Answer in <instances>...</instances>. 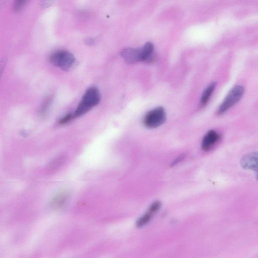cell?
Returning <instances> with one entry per match:
<instances>
[{
	"label": "cell",
	"instance_id": "6da1fadb",
	"mask_svg": "<svg viewBox=\"0 0 258 258\" xmlns=\"http://www.w3.org/2000/svg\"><path fill=\"white\" fill-rule=\"evenodd\" d=\"M101 96L99 90L96 87L89 88L83 95L75 112L74 119L79 118L88 113L100 102Z\"/></svg>",
	"mask_w": 258,
	"mask_h": 258
},
{
	"label": "cell",
	"instance_id": "7a4b0ae2",
	"mask_svg": "<svg viewBox=\"0 0 258 258\" xmlns=\"http://www.w3.org/2000/svg\"><path fill=\"white\" fill-rule=\"evenodd\" d=\"M49 60L54 66L64 71L70 70L76 63V59L74 55L65 50L54 52L50 55Z\"/></svg>",
	"mask_w": 258,
	"mask_h": 258
},
{
	"label": "cell",
	"instance_id": "3957f363",
	"mask_svg": "<svg viewBox=\"0 0 258 258\" xmlns=\"http://www.w3.org/2000/svg\"><path fill=\"white\" fill-rule=\"evenodd\" d=\"M166 120V113L162 107H157L148 112L143 118V123L147 128H157Z\"/></svg>",
	"mask_w": 258,
	"mask_h": 258
},
{
	"label": "cell",
	"instance_id": "277c9868",
	"mask_svg": "<svg viewBox=\"0 0 258 258\" xmlns=\"http://www.w3.org/2000/svg\"><path fill=\"white\" fill-rule=\"evenodd\" d=\"M245 90L241 85H237L230 92L220 107L218 113L222 115L238 102L244 94Z\"/></svg>",
	"mask_w": 258,
	"mask_h": 258
},
{
	"label": "cell",
	"instance_id": "5b68a950",
	"mask_svg": "<svg viewBox=\"0 0 258 258\" xmlns=\"http://www.w3.org/2000/svg\"><path fill=\"white\" fill-rule=\"evenodd\" d=\"M121 55L126 63L131 64L139 62H143L142 48H127L123 49Z\"/></svg>",
	"mask_w": 258,
	"mask_h": 258
},
{
	"label": "cell",
	"instance_id": "8992f818",
	"mask_svg": "<svg viewBox=\"0 0 258 258\" xmlns=\"http://www.w3.org/2000/svg\"><path fill=\"white\" fill-rule=\"evenodd\" d=\"M221 138V136L216 131H209L202 142V148L205 151L209 150Z\"/></svg>",
	"mask_w": 258,
	"mask_h": 258
},
{
	"label": "cell",
	"instance_id": "52a82bcc",
	"mask_svg": "<svg viewBox=\"0 0 258 258\" xmlns=\"http://www.w3.org/2000/svg\"><path fill=\"white\" fill-rule=\"evenodd\" d=\"M258 154L253 152L246 155L241 160L242 166L245 168L257 170Z\"/></svg>",
	"mask_w": 258,
	"mask_h": 258
},
{
	"label": "cell",
	"instance_id": "ba28073f",
	"mask_svg": "<svg viewBox=\"0 0 258 258\" xmlns=\"http://www.w3.org/2000/svg\"><path fill=\"white\" fill-rule=\"evenodd\" d=\"M216 87L217 83L213 82L204 91L200 100L201 104L202 106H205L207 104Z\"/></svg>",
	"mask_w": 258,
	"mask_h": 258
},
{
	"label": "cell",
	"instance_id": "9c48e42d",
	"mask_svg": "<svg viewBox=\"0 0 258 258\" xmlns=\"http://www.w3.org/2000/svg\"><path fill=\"white\" fill-rule=\"evenodd\" d=\"M52 99L51 97H49L43 102L39 110V114L40 116L44 117L47 114L51 107Z\"/></svg>",
	"mask_w": 258,
	"mask_h": 258
},
{
	"label": "cell",
	"instance_id": "30bf717a",
	"mask_svg": "<svg viewBox=\"0 0 258 258\" xmlns=\"http://www.w3.org/2000/svg\"><path fill=\"white\" fill-rule=\"evenodd\" d=\"M152 214L149 213L148 211L146 214L141 217L137 222L136 226L138 228H141L146 224H147L151 220L152 217Z\"/></svg>",
	"mask_w": 258,
	"mask_h": 258
},
{
	"label": "cell",
	"instance_id": "8fae6325",
	"mask_svg": "<svg viewBox=\"0 0 258 258\" xmlns=\"http://www.w3.org/2000/svg\"><path fill=\"white\" fill-rule=\"evenodd\" d=\"M28 0H14L13 9L15 12L20 11L26 3Z\"/></svg>",
	"mask_w": 258,
	"mask_h": 258
},
{
	"label": "cell",
	"instance_id": "7c38bea8",
	"mask_svg": "<svg viewBox=\"0 0 258 258\" xmlns=\"http://www.w3.org/2000/svg\"><path fill=\"white\" fill-rule=\"evenodd\" d=\"M161 203L160 201H157L153 203L149 208L148 212L152 214L157 212L160 208Z\"/></svg>",
	"mask_w": 258,
	"mask_h": 258
},
{
	"label": "cell",
	"instance_id": "4fadbf2b",
	"mask_svg": "<svg viewBox=\"0 0 258 258\" xmlns=\"http://www.w3.org/2000/svg\"><path fill=\"white\" fill-rule=\"evenodd\" d=\"M73 119H74L73 114H69L66 115L60 120L59 124L60 125H64L69 123Z\"/></svg>",
	"mask_w": 258,
	"mask_h": 258
},
{
	"label": "cell",
	"instance_id": "5bb4252c",
	"mask_svg": "<svg viewBox=\"0 0 258 258\" xmlns=\"http://www.w3.org/2000/svg\"><path fill=\"white\" fill-rule=\"evenodd\" d=\"M7 62V58L4 57L0 60V78H1Z\"/></svg>",
	"mask_w": 258,
	"mask_h": 258
},
{
	"label": "cell",
	"instance_id": "9a60e30c",
	"mask_svg": "<svg viewBox=\"0 0 258 258\" xmlns=\"http://www.w3.org/2000/svg\"><path fill=\"white\" fill-rule=\"evenodd\" d=\"M66 196L64 195H61L58 196L55 200H54V203L55 205L58 206H60L63 204L65 202V200L66 199Z\"/></svg>",
	"mask_w": 258,
	"mask_h": 258
},
{
	"label": "cell",
	"instance_id": "2e32d148",
	"mask_svg": "<svg viewBox=\"0 0 258 258\" xmlns=\"http://www.w3.org/2000/svg\"><path fill=\"white\" fill-rule=\"evenodd\" d=\"M185 157V154H182L178 157L176 159H175L170 164L171 167L175 166L176 165L178 164L179 162H181L184 160Z\"/></svg>",
	"mask_w": 258,
	"mask_h": 258
},
{
	"label": "cell",
	"instance_id": "e0dca14e",
	"mask_svg": "<svg viewBox=\"0 0 258 258\" xmlns=\"http://www.w3.org/2000/svg\"><path fill=\"white\" fill-rule=\"evenodd\" d=\"M86 43L88 45H92L94 44L95 42V40L93 38H89L87 40H85Z\"/></svg>",
	"mask_w": 258,
	"mask_h": 258
},
{
	"label": "cell",
	"instance_id": "ac0fdd59",
	"mask_svg": "<svg viewBox=\"0 0 258 258\" xmlns=\"http://www.w3.org/2000/svg\"><path fill=\"white\" fill-rule=\"evenodd\" d=\"M43 1H45V3L44 4H42V5H47L48 4H49V3L52 1V0H42Z\"/></svg>",
	"mask_w": 258,
	"mask_h": 258
}]
</instances>
